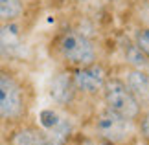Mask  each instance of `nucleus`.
Masks as SVG:
<instances>
[{
  "instance_id": "obj_1",
  "label": "nucleus",
  "mask_w": 149,
  "mask_h": 145,
  "mask_svg": "<svg viewBox=\"0 0 149 145\" xmlns=\"http://www.w3.org/2000/svg\"><path fill=\"white\" fill-rule=\"evenodd\" d=\"M30 110V90L13 68L0 65V123H22Z\"/></svg>"
},
{
  "instance_id": "obj_2",
  "label": "nucleus",
  "mask_w": 149,
  "mask_h": 145,
  "mask_svg": "<svg viewBox=\"0 0 149 145\" xmlns=\"http://www.w3.org/2000/svg\"><path fill=\"white\" fill-rule=\"evenodd\" d=\"M55 53L66 65V68H79L100 61L98 44L87 33L68 28L55 39Z\"/></svg>"
},
{
  "instance_id": "obj_3",
  "label": "nucleus",
  "mask_w": 149,
  "mask_h": 145,
  "mask_svg": "<svg viewBox=\"0 0 149 145\" xmlns=\"http://www.w3.org/2000/svg\"><path fill=\"white\" fill-rule=\"evenodd\" d=\"M101 99H103V108L111 110L122 118L136 121L142 112L138 101L133 97V94L129 92L120 75H109L107 77L101 92Z\"/></svg>"
},
{
  "instance_id": "obj_4",
  "label": "nucleus",
  "mask_w": 149,
  "mask_h": 145,
  "mask_svg": "<svg viewBox=\"0 0 149 145\" xmlns=\"http://www.w3.org/2000/svg\"><path fill=\"white\" fill-rule=\"evenodd\" d=\"M94 132L103 142H109L112 145H122L131 142L138 134L136 132V121L122 118V116L103 108L94 119Z\"/></svg>"
},
{
  "instance_id": "obj_5",
  "label": "nucleus",
  "mask_w": 149,
  "mask_h": 145,
  "mask_svg": "<svg viewBox=\"0 0 149 145\" xmlns=\"http://www.w3.org/2000/svg\"><path fill=\"white\" fill-rule=\"evenodd\" d=\"M72 75V83L76 88L77 96L85 97H98L101 96L105 81L111 74H109L107 66L101 61H96L92 65L79 66V68H68Z\"/></svg>"
},
{
  "instance_id": "obj_6",
  "label": "nucleus",
  "mask_w": 149,
  "mask_h": 145,
  "mask_svg": "<svg viewBox=\"0 0 149 145\" xmlns=\"http://www.w3.org/2000/svg\"><path fill=\"white\" fill-rule=\"evenodd\" d=\"M28 44L20 20L0 22V61H22Z\"/></svg>"
},
{
  "instance_id": "obj_7",
  "label": "nucleus",
  "mask_w": 149,
  "mask_h": 145,
  "mask_svg": "<svg viewBox=\"0 0 149 145\" xmlns=\"http://www.w3.org/2000/svg\"><path fill=\"white\" fill-rule=\"evenodd\" d=\"M48 96L57 107H70L77 97V92L74 88L70 70H59L52 75L50 85H48Z\"/></svg>"
},
{
  "instance_id": "obj_8",
  "label": "nucleus",
  "mask_w": 149,
  "mask_h": 145,
  "mask_svg": "<svg viewBox=\"0 0 149 145\" xmlns=\"http://www.w3.org/2000/svg\"><path fill=\"white\" fill-rule=\"evenodd\" d=\"M120 77L123 79L125 86L138 101L140 108L144 110L149 107V70H136V68H123Z\"/></svg>"
},
{
  "instance_id": "obj_9",
  "label": "nucleus",
  "mask_w": 149,
  "mask_h": 145,
  "mask_svg": "<svg viewBox=\"0 0 149 145\" xmlns=\"http://www.w3.org/2000/svg\"><path fill=\"white\" fill-rule=\"evenodd\" d=\"M122 53L127 68L136 70H149V57L133 42V39H125L122 42Z\"/></svg>"
},
{
  "instance_id": "obj_10",
  "label": "nucleus",
  "mask_w": 149,
  "mask_h": 145,
  "mask_svg": "<svg viewBox=\"0 0 149 145\" xmlns=\"http://www.w3.org/2000/svg\"><path fill=\"white\" fill-rule=\"evenodd\" d=\"M44 138H48V136L44 134L42 130L35 129V127L24 125V127H20V129L11 136L9 143L11 145H39Z\"/></svg>"
},
{
  "instance_id": "obj_11",
  "label": "nucleus",
  "mask_w": 149,
  "mask_h": 145,
  "mask_svg": "<svg viewBox=\"0 0 149 145\" xmlns=\"http://www.w3.org/2000/svg\"><path fill=\"white\" fill-rule=\"evenodd\" d=\"M26 13V0H0V22L22 20Z\"/></svg>"
},
{
  "instance_id": "obj_12",
  "label": "nucleus",
  "mask_w": 149,
  "mask_h": 145,
  "mask_svg": "<svg viewBox=\"0 0 149 145\" xmlns=\"http://www.w3.org/2000/svg\"><path fill=\"white\" fill-rule=\"evenodd\" d=\"M131 39H133V42L149 57V26H138Z\"/></svg>"
},
{
  "instance_id": "obj_13",
  "label": "nucleus",
  "mask_w": 149,
  "mask_h": 145,
  "mask_svg": "<svg viewBox=\"0 0 149 145\" xmlns=\"http://www.w3.org/2000/svg\"><path fill=\"white\" fill-rule=\"evenodd\" d=\"M134 19L138 26H149V0H136L134 2Z\"/></svg>"
},
{
  "instance_id": "obj_14",
  "label": "nucleus",
  "mask_w": 149,
  "mask_h": 145,
  "mask_svg": "<svg viewBox=\"0 0 149 145\" xmlns=\"http://www.w3.org/2000/svg\"><path fill=\"white\" fill-rule=\"evenodd\" d=\"M136 132L144 140H149V107L142 110L138 119H136Z\"/></svg>"
},
{
  "instance_id": "obj_15",
  "label": "nucleus",
  "mask_w": 149,
  "mask_h": 145,
  "mask_svg": "<svg viewBox=\"0 0 149 145\" xmlns=\"http://www.w3.org/2000/svg\"><path fill=\"white\" fill-rule=\"evenodd\" d=\"M103 2H107V4H118V2H123V0H103Z\"/></svg>"
},
{
  "instance_id": "obj_16",
  "label": "nucleus",
  "mask_w": 149,
  "mask_h": 145,
  "mask_svg": "<svg viewBox=\"0 0 149 145\" xmlns=\"http://www.w3.org/2000/svg\"><path fill=\"white\" fill-rule=\"evenodd\" d=\"M74 2H77V4H85V2H88V0H74Z\"/></svg>"
}]
</instances>
